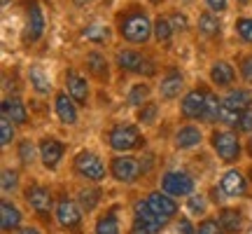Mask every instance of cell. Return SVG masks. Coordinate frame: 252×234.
I'll return each mask as SVG.
<instances>
[{"label":"cell","mask_w":252,"mask_h":234,"mask_svg":"<svg viewBox=\"0 0 252 234\" xmlns=\"http://www.w3.org/2000/svg\"><path fill=\"white\" fill-rule=\"evenodd\" d=\"M206 5L210 7V12H224L226 0H206Z\"/></svg>","instance_id":"cell-45"},{"label":"cell","mask_w":252,"mask_h":234,"mask_svg":"<svg viewBox=\"0 0 252 234\" xmlns=\"http://www.w3.org/2000/svg\"><path fill=\"white\" fill-rule=\"evenodd\" d=\"M17 155H19V159H21V164L31 166V164L35 162V145H33V141H31V138H24V141L17 145Z\"/></svg>","instance_id":"cell-36"},{"label":"cell","mask_w":252,"mask_h":234,"mask_svg":"<svg viewBox=\"0 0 252 234\" xmlns=\"http://www.w3.org/2000/svg\"><path fill=\"white\" fill-rule=\"evenodd\" d=\"M65 150H68V145L63 143V141H59V138H54V136H45L37 143V155H40V159L45 164V169H49V171L59 169Z\"/></svg>","instance_id":"cell-13"},{"label":"cell","mask_w":252,"mask_h":234,"mask_svg":"<svg viewBox=\"0 0 252 234\" xmlns=\"http://www.w3.org/2000/svg\"><path fill=\"white\" fill-rule=\"evenodd\" d=\"M65 94H68L77 106H87V103H89V96H91L89 80L77 71H68L65 73Z\"/></svg>","instance_id":"cell-14"},{"label":"cell","mask_w":252,"mask_h":234,"mask_svg":"<svg viewBox=\"0 0 252 234\" xmlns=\"http://www.w3.org/2000/svg\"><path fill=\"white\" fill-rule=\"evenodd\" d=\"M241 78H243L248 84H252V54L241 59Z\"/></svg>","instance_id":"cell-42"},{"label":"cell","mask_w":252,"mask_h":234,"mask_svg":"<svg viewBox=\"0 0 252 234\" xmlns=\"http://www.w3.org/2000/svg\"><path fill=\"white\" fill-rule=\"evenodd\" d=\"M248 108H252V91L245 87H236L222 99V110H220V122L224 126H236L238 119Z\"/></svg>","instance_id":"cell-4"},{"label":"cell","mask_w":252,"mask_h":234,"mask_svg":"<svg viewBox=\"0 0 252 234\" xmlns=\"http://www.w3.org/2000/svg\"><path fill=\"white\" fill-rule=\"evenodd\" d=\"M0 188H2V192L5 195H9V192H17L19 190V171L17 169H2V173H0Z\"/></svg>","instance_id":"cell-35"},{"label":"cell","mask_w":252,"mask_h":234,"mask_svg":"<svg viewBox=\"0 0 252 234\" xmlns=\"http://www.w3.org/2000/svg\"><path fill=\"white\" fill-rule=\"evenodd\" d=\"M54 113L59 117V122L65 126H75L77 119H80V113H77V103L65 94V91H59L54 96Z\"/></svg>","instance_id":"cell-18"},{"label":"cell","mask_w":252,"mask_h":234,"mask_svg":"<svg viewBox=\"0 0 252 234\" xmlns=\"http://www.w3.org/2000/svg\"><path fill=\"white\" fill-rule=\"evenodd\" d=\"M245 148H248V155H250V157H252V134L248 136V145H245Z\"/></svg>","instance_id":"cell-48"},{"label":"cell","mask_w":252,"mask_h":234,"mask_svg":"<svg viewBox=\"0 0 252 234\" xmlns=\"http://www.w3.org/2000/svg\"><path fill=\"white\" fill-rule=\"evenodd\" d=\"M178 234H196V227L189 223V218H180L178 220Z\"/></svg>","instance_id":"cell-43"},{"label":"cell","mask_w":252,"mask_h":234,"mask_svg":"<svg viewBox=\"0 0 252 234\" xmlns=\"http://www.w3.org/2000/svg\"><path fill=\"white\" fill-rule=\"evenodd\" d=\"M201 141H203V131L196 124H182L173 136V145L178 150H191V148L201 145Z\"/></svg>","instance_id":"cell-21"},{"label":"cell","mask_w":252,"mask_h":234,"mask_svg":"<svg viewBox=\"0 0 252 234\" xmlns=\"http://www.w3.org/2000/svg\"><path fill=\"white\" fill-rule=\"evenodd\" d=\"M133 225L143 227L145 232H150V234H161L163 230H166V225H168V220L161 216H157L152 208L147 206V201L140 199L133 206Z\"/></svg>","instance_id":"cell-11"},{"label":"cell","mask_w":252,"mask_h":234,"mask_svg":"<svg viewBox=\"0 0 252 234\" xmlns=\"http://www.w3.org/2000/svg\"><path fill=\"white\" fill-rule=\"evenodd\" d=\"M210 148L215 150V155L224 164H236L241 159V153H243L238 136L229 129H213L210 131Z\"/></svg>","instance_id":"cell-5"},{"label":"cell","mask_w":252,"mask_h":234,"mask_svg":"<svg viewBox=\"0 0 252 234\" xmlns=\"http://www.w3.org/2000/svg\"><path fill=\"white\" fill-rule=\"evenodd\" d=\"M108 171H110V176H112V178L117 180V183L128 185V183H135V180L140 178L143 169H140V162H138L135 157H128V155H117V157H112V159H110Z\"/></svg>","instance_id":"cell-9"},{"label":"cell","mask_w":252,"mask_h":234,"mask_svg":"<svg viewBox=\"0 0 252 234\" xmlns=\"http://www.w3.org/2000/svg\"><path fill=\"white\" fill-rule=\"evenodd\" d=\"M208 94H210V89H206V87L189 89L180 101V115L185 117V119H198V122H201L203 110H206Z\"/></svg>","instance_id":"cell-12"},{"label":"cell","mask_w":252,"mask_h":234,"mask_svg":"<svg viewBox=\"0 0 252 234\" xmlns=\"http://www.w3.org/2000/svg\"><path fill=\"white\" fill-rule=\"evenodd\" d=\"M173 24H171V19L168 17H159L154 19V38H157V42H163V45H168L173 40Z\"/></svg>","instance_id":"cell-33"},{"label":"cell","mask_w":252,"mask_h":234,"mask_svg":"<svg viewBox=\"0 0 252 234\" xmlns=\"http://www.w3.org/2000/svg\"><path fill=\"white\" fill-rule=\"evenodd\" d=\"M236 131H241V134H252V108H248L243 115H241L238 124H236Z\"/></svg>","instance_id":"cell-40"},{"label":"cell","mask_w":252,"mask_h":234,"mask_svg":"<svg viewBox=\"0 0 252 234\" xmlns=\"http://www.w3.org/2000/svg\"><path fill=\"white\" fill-rule=\"evenodd\" d=\"M168 19H171L173 31H175V33H178V31H180V33H185V31H187V17H185L182 12H173Z\"/></svg>","instance_id":"cell-41"},{"label":"cell","mask_w":252,"mask_h":234,"mask_svg":"<svg viewBox=\"0 0 252 234\" xmlns=\"http://www.w3.org/2000/svg\"><path fill=\"white\" fill-rule=\"evenodd\" d=\"M72 171L77 173L80 178H84L87 183H100V180H105V176L110 173L108 169H105L103 159H100L94 150H80V153L75 155Z\"/></svg>","instance_id":"cell-6"},{"label":"cell","mask_w":252,"mask_h":234,"mask_svg":"<svg viewBox=\"0 0 252 234\" xmlns=\"http://www.w3.org/2000/svg\"><path fill=\"white\" fill-rule=\"evenodd\" d=\"M128 234H150V232H145V230H143V227H131V232H128Z\"/></svg>","instance_id":"cell-47"},{"label":"cell","mask_w":252,"mask_h":234,"mask_svg":"<svg viewBox=\"0 0 252 234\" xmlns=\"http://www.w3.org/2000/svg\"><path fill=\"white\" fill-rule=\"evenodd\" d=\"M14 136H17V131H14V122L9 119V117H0V143L7 148L12 141H14Z\"/></svg>","instance_id":"cell-37"},{"label":"cell","mask_w":252,"mask_h":234,"mask_svg":"<svg viewBox=\"0 0 252 234\" xmlns=\"http://www.w3.org/2000/svg\"><path fill=\"white\" fill-rule=\"evenodd\" d=\"M24 199H26V204L35 211L37 216H49V213L56 208L52 190L45 188V185H37V183L28 185L26 192H24Z\"/></svg>","instance_id":"cell-10"},{"label":"cell","mask_w":252,"mask_h":234,"mask_svg":"<svg viewBox=\"0 0 252 234\" xmlns=\"http://www.w3.org/2000/svg\"><path fill=\"white\" fill-rule=\"evenodd\" d=\"M196 190V180L185 169H171L161 176V192L171 195V197H191Z\"/></svg>","instance_id":"cell-7"},{"label":"cell","mask_w":252,"mask_h":234,"mask_svg":"<svg viewBox=\"0 0 252 234\" xmlns=\"http://www.w3.org/2000/svg\"><path fill=\"white\" fill-rule=\"evenodd\" d=\"M110 36H112L110 28L105 26V24H100V21H94V24H89V26L82 31V38H87L94 45H108Z\"/></svg>","instance_id":"cell-29"},{"label":"cell","mask_w":252,"mask_h":234,"mask_svg":"<svg viewBox=\"0 0 252 234\" xmlns=\"http://www.w3.org/2000/svg\"><path fill=\"white\" fill-rule=\"evenodd\" d=\"M77 199H80L82 211H84V213H91V211H96V206L100 204L103 192H100V188H82Z\"/></svg>","instance_id":"cell-31"},{"label":"cell","mask_w":252,"mask_h":234,"mask_svg":"<svg viewBox=\"0 0 252 234\" xmlns=\"http://www.w3.org/2000/svg\"><path fill=\"white\" fill-rule=\"evenodd\" d=\"M196 26L206 38H217L222 33V21H220L217 14H213V12H201Z\"/></svg>","instance_id":"cell-27"},{"label":"cell","mask_w":252,"mask_h":234,"mask_svg":"<svg viewBox=\"0 0 252 234\" xmlns=\"http://www.w3.org/2000/svg\"><path fill=\"white\" fill-rule=\"evenodd\" d=\"M138 124H143V126H150L157 122V117H159V103L157 101H147L145 106H140L138 108Z\"/></svg>","instance_id":"cell-34"},{"label":"cell","mask_w":252,"mask_h":234,"mask_svg":"<svg viewBox=\"0 0 252 234\" xmlns=\"http://www.w3.org/2000/svg\"><path fill=\"white\" fill-rule=\"evenodd\" d=\"M0 227H2V232H12V230L21 227V211L9 199H2V204H0Z\"/></svg>","instance_id":"cell-25"},{"label":"cell","mask_w":252,"mask_h":234,"mask_svg":"<svg viewBox=\"0 0 252 234\" xmlns=\"http://www.w3.org/2000/svg\"><path fill=\"white\" fill-rule=\"evenodd\" d=\"M150 94H152V89H150L147 82H135L133 87L128 89V94H126V103L131 108H140V106H145L150 101Z\"/></svg>","instance_id":"cell-30"},{"label":"cell","mask_w":252,"mask_h":234,"mask_svg":"<svg viewBox=\"0 0 252 234\" xmlns=\"http://www.w3.org/2000/svg\"><path fill=\"white\" fill-rule=\"evenodd\" d=\"M236 33H238V38L243 40V42H248V45H252V19L250 17H241L236 19Z\"/></svg>","instance_id":"cell-38"},{"label":"cell","mask_w":252,"mask_h":234,"mask_svg":"<svg viewBox=\"0 0 252 234\" xmlns=\"http://www.w3.org/2000/svg\"><path fill=\"white\" fill-rule=\"evenodd\" d=\"M189 206L194 208L191 213H206V211H203V208H206V199L194 197V195H191V197H189Z\"/></svg>","instance_id":"cell-44"},{"label":"cell","mask_w":252,"mask_h":234,"mask_svg":"<svg viewBox=\"0 0 252 234\" xmlns=\"http://www.w3.org/2000/svg\"><path fill=\"white\" fill-rule=\"evenodd\" d=\"M96 234H122L119 206H112L105 213H100L98 220H96Z\"/></svg>","instance_id":"cell-26"},{"label":"cell","mask_w":252,"mask_h":234,"mask_svg":"<svg viewBox=\"0 0 252 234\" xmlns=\"http://www.w3.org/2000/svg\"><path fill=\"white\" fill-rule=\"evenodd\" d=\"M238 2H243V5H245V2H250V0H238Z\"/></svg>","instance_id":"cell-50"},{"label":"cell","mask_w":252,"mask_h":234,"mask_svg":"<svg viewBox=\"0 0 252 234\" xmlns=\"http://www.w3.org/2000/svg\"><path fill=\"white\" fill-rule=\"evenodd\" d=\"M117 31L126 42H131V45H145L150 40V36L154 33V24L150 21V17L145 14L143 9L131 7L119 14Z\"/></svg>","instance_id":"cell-1"},{"label":"cell","mask_w":252,"mask_h":234,"mask_svg":"<svg viewBox=\"0 0 252 234\" xmlns=\"http://www.w3.org/2000/svg\"><path fill=\"white\" fill-rule=\"evenodd\" d=\"M28 82H31L33 91L40 94V96H47V94L52 91V80H49V75H47L42 68H37V66H33V68L28 71Z\"/></svg>","instance_id":"cell-28"},{"label":"cell","mask_w":252,"mask_h":234,"mask_svg":"<svg viewBox=\"0 0 252 234\" xmlns=\"http://www.w3.org/2000/svg\"><path fill=\"white\" fill-rule=\"evenodd\" d=\"M208 78H210V82L215 84L217 89H229V87L236 82V71H234V66H231L229 61L217 59V61L210 66Z\"/></svg>","instance_id":"cell-19"},{"label":"cell","mask_w":252,"mask_h":234,"mask_svg":"<svg viewBox=\"0 0 252 234\" xmlns=\"http://www.w3.org/2000/svg\"><path fill=\"white\" fill-rule=\"evenodd\" d=\"M220 192L224 195V197H245L248 195V180L245 176L238 169H229V171L222 173V178H220Z\"/></svg>","instance_id":"cell-17"},{"label":"cell","mask_w":252,"mask_h":234,"mask_svg":"<svg viewBox=\"0 0 252 234\" xmlns=\"http://www.w3.org/2000/svg\"><path fill=\"white\" fill-rule=\"evenodd\" d=\"M84 63H87V71L94 80L98 82H108L110 80V63L105 59V54H100V52H87L84 56Z\"/></svg>","instance_id":"cell-22"},{"label":"cell","mask_w":252,"mask_h":234,"mask_svg":"<svg viewBox=\"0 0 252 234\" xmlns=\"http://www.w3.org/2000/svg\"><path fill=\"white\" fill-rule=\"evenodd\" d=\"M182 91H185V75L180 71H168L159 82V96L163 101L178 99Z\"/></svg>","instance_id":"cell-20"},{"label":"cell","mask_w":252,"mask_h":234,"mask_svg":"<svg viewBox=\"0 0 252 234\" xmlns=\"http://www.w3.org/2000/svg\"><path fill=\"white\" fill-rule=\"evenodd\" d=\"M220 232V223L215 218H206L196 225V234H217Z\"/></svg>","instance_id":"cell-39"},{"label":"cell","mask_w":252,"mask_h":234,"mask_svg":"<svg viewBox=\"0 0 252 234\" xmlns=\"http://www.w3.org/2000/svg\"><path fill=\"white\" fill-rule=\"evenodd\" d=\"M0 108H2V115L9 117L14 124H28V110L19 96H7V99H2V106H0Z\"/></svg>","instance_id":"cell-24"},{"label":"cell","mask_w":252,"mask_h":234,"mask_svg":"<svg viewBox=\"0 0 252 234\" xmlns=\"http://www.w3.org/2000/svg\"><path fill=\"white\" fill-rule=\"evenodd\" d=\"M220 110H222V99L217 96L215 91H210V94H208L206 110H203V117H201V122H206V124L220 122Z\"/></svg>","instance_id":"cell-32"},{"label":"cell","mask_w":252,"mask_h":234,"mask_svg":"<svg viewBox=\"0 0 252 234\" xmlns=\"http://www.w3.org/2000/svg\"><path fill=\"white\" fill-rule=\"evenodd\" d=\"M150 2H152V5H161L163 0H150Z\"/></svg>","instance_id":"cell-49"},{"label":"cell","mask_w":252,"mask_h":234,"mask_svg":"<svg viewBox=\"0 0 252 234\" xmlns=\"http://www.w3.org/2000/svg\"><path fill=\"white\" fill-rule=\"evenodd\" d=\"M19 234H40L37 227H24V230H19Z\"/></svg>","instance_id":"cell-46"},{"label":"cell","mask_w":252,"mask_h":234,"mask_svg":"<svg viewBox=\"0 0 252 234\" xmlns=\"http://www.w3.org/2000/svg\"><path fill=\"white\" fill-rule=\"evenodd\" d=\"M45 26L47 19L42 14V7L37 2H31L28 5V19H26V31H24V42H37L40 38L45 36Z\"/></svg>","instance_id":"cell-16"},{"label":"cell","mask_w":252,"mask_h":234,"mask_svg":"<svg viewBox=\"0 0 252 234\" xmlns=\"http://www.w3.org/2000/svg\"><path fill=\"white\" fill-rule=\"evenodd\" d=\"M108 145L115 153H131V150H140L145 145L143 131L135 124L128 122H117L108 129Z\"/></svg>","instance_id":"cell-2"},{"label":"cell","mask_w":252,"mask_h":234,"mask_svg":"<svg viewBox=\"0 0 252 234\" xmlns=\"http://www.w3.org/2000/svg\"><path fill=\"white\" fill-rule=\"evenodd\" d=\"M217 223H220V230L226 234H238L243 230V211L234 206H226L220 211L217 216Z\"/></svg>","instance_id":"cell-23"},{"label":"cell","mask_w":252,"mask_h":234,"mask_svg":"<svg viewBox=\"0 0 252 234\" xmlns=\"http://www.w3.org/2000/svg\"><path fill=\"white\" fill-rule=\"evenodd\" d=\"M54 213H56V223H59L63 232L82 234V230H84V211H82L80 201H75L68 195H61L56 199Z\"/></svg>","instance_id":"cell-3"},{"label":"cell","mask_w":252,"mask_h":234,"mask_svg":"<svg viewBox=\"0 0 252 234\" xmlns=\"http://www.w3.org/2000/svg\"><path fill=\"white\" fill-rule=\"evenodd\" d=\"M115 61H117L119 71L124 73H133V75H145V78H152L157 68H154V63L143 56L140 52H135V49H119L117 56H115Z\"/></svg>","instance_id":"cell-8"},{"label":"cell","mask_w":252,"mask_h":234,"mask_svg":"<svg viewBox=\"0 0 252 234\" xmlns=\"http://www.w3.org/2000/svg\"><path fill=\"white\" fill-rule=\"evenodd\" d=\"M145 201H147V206L152 208L157 216L166 218V220H173V218L178 216V211H180V206H178L175 197L166 195V192H161V190H157V192H150V195L145 197Z\"/></svg>","instance_id":"cell-15"}]
</instances>
